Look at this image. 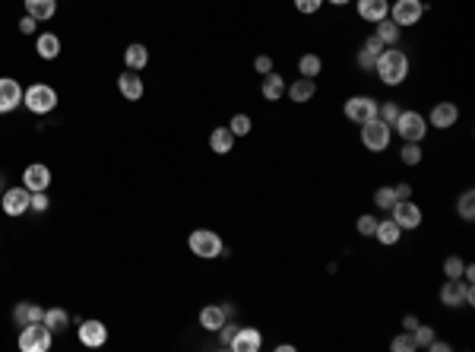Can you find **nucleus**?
Here are the masks:
<instances>
[{
	"instance_id": "obj_1",
	"label": "nucleus",
	"mask_w": 475,
	"mask_h": 352,
	"mask_svg": "<svg viewBox=\"0 0 475 352\" xmlns=\"http://www.w3.org/2000/svg\"><path fill=\"white\" fill-rule=\"evenodd\" d=\"M374 70H377L380 82H386V86H400V82H406L409 76V58L406 51H400V48H384V51L377 54V60H374Z\"/></svg>"
},
{
	"instance_id": "obj_2",
	"label": "nucleus",
	"mask_w": 475,
	"mask_h": 352,
	"mask_svg": "<svg viewBox=\"0 0 475 352\" xmlns=\"http://www.w3.org/2000/svg\"><path fill=\"white\" fill-rule=\"evenodd\" d=\"M51 327L45 321H35V324H26L19 327V349L23 352H48L51 349Z\"/></svg>"
},
{
	"instance_id": "obj_3",
	"label": "nucleus",
	"mask_w": 475,
	"mask_h": 352,
	"mask_svg": "<svg viewBox=\"0 0 475 352\" xmlns=\"http://www.w3.org/2000/svg\"><path fill=\"white\" fill-rule=\"evenodd\" d=\"M187 245H190V251L197 257H203V261H213V257L225 254L222 238H219L213 229H193L190 238H187Z\"/></svg>"
},
{
	"instance_id": "obj_4",
	"label": "nucleus",
	"mask_w": 475,
	"mask_h": 352,
	"mask_svg": "<svg viewBox=\"0 0 475 352\" xmlns=\"http://www.w3.org/2000/svg\"><path fill=\"white\" fill-rule=\"evenodd\" d=\"M23 102L32 114H48L57 105V92H54V86H48V82H32L29 89L23 92Z\"/></svg>"
},
{
	"instance_id": "obj_5",
	"label": "nucleus",
	"mask_w": 475,
	"mask_h": 352,
	"mask_svg": "<svg viewBox=\"0 0 475 352\" xmlns=\"http://www.w3.org/2000/svg\"><path fill=\"white\" fill-rule=\"evenodd\" d=\"M393 127H396V134L402 137V143H422L424 134H428V121L418 112H400Z\"/></svg>"
},
{
	"instance_id": "obj_6",
	"label": "nucleus",
	"mask_w": 475,
	"mask_h": 352,
	"mask_svg": "<svg viewBox=\"0 0 475 352\" xmlns=\"http://www.w3.org/2000/svg\"><path fill=\"white\" fill-rule=\"evenodd\" d=\"M390 137H393V127H390V124H384L380 118L361 124V143H364V150L384 152L386 146H390Z\"/></svg>"
},
{
	"instance_id": "obj_7",
	"label": "nucleus",
	"mask_w": 475,
	"mask_h": 352,
	"mask_svg": "<svg viewBox=\"0 0 475 352\" xmlns=\"http://www.w3.org/2000/svg\"><path fill=\"white\" fill-rule=\"evenodd\" d=\"M475 295H472V283L466 279H447L440 285V305L447 308H460V305H472Z\"/></svg>"
},
{
	"instance_id": "obj_8",
	"label": "nucleus",
	"mask_w": 475,
	"mask_h": 352,
	"mask_svg": "<svg viewBox=\"0 0 475 352\" xmlns=\"http://www.w3.org/2000/svg\"><path fill=\"white\" fill-rule=\"evenodd\" d=\"M346 118L355 121V124H368V121L377 118V98L371 96H352L346 105H342Z\"/></svg>"
},
{
	"instance_id": "obj_9",
	"label": "nucleus",
	"mask_w": 475,
	"mask_h": 352,
	"mask_svg": "<svg viewBox=\"0 0 475 352\" xmlns=\"http://www.w3.org/2000/svg\"><path fill=\"white\" fill-rule=\"evenodd\" d=\"M424 16V0H396L393 7H390V19L396 26H415L418 19Z\"/></svg>"
},
{
	"instance_id": "obj_10",
	"label": "nucleus",
	"mask_w": 475,
	"mask_h": 352,
	"mask_svg": "<svg viewBox=\"0 0 475 352\" xmlns=\"http://www.w3.org/2000/svg\"><path fill=\"white\" fill-rule=\"evenodd\" d=\"M390 213H393V222L400 225V229H406V232H412V229L422 225V210H418V203H412V197H409V200H396Z\"/></svg>"
},
{
	"instance_id": "obj_11",
	"label": "nucleus",
	"mask_w": 475,
	"mask_h": 352,
	"mask_svg": "<svg viewBox=\"0 0 475 352\" xmlns=\"http://www.w3.org/2000/svg\"><path fill=\"white\" fill-rule=\"evenodd\" d=\"M29 200H32L29 188H10L0 197V210L7 213V216H23V213L29 210Z\"/></svg>"
},
{
	"instance_id": "obj_12",
	"label": "nucleus",
	"mask_w": 475,
	"mask_h": 352,
	"mask_svg": "<svg viewBox=\"0 0 475 352\" xmlns=\"http://www.w3.org/2000/svg\"><path fill=\"white\" fill-rule=\"evenodd\" d=\"M23 105V86L13 76H0V114H10Z\"/></svg>"
},
{
	"instance_id": "obj_13",
	"label": "nucleus",
	"mask_w": 475,
	"mask_h": 352,
	"mask_svg": "<svg viewBox=\"0 0 475 352\" xmlns=\"http://www.w3.org/2000/svg\"><path fill=\"white\" fill-rule=\"evenodd\" d=\"M76 337H80L82 346H89V349H98V346L108 343V327L102 321H80V330H76Z\"/></svg>"
},
{
	"instance_id": "obj_14",
	"label": "nucleus",
	"mask_w": 475,
	"mask_h": 352,
	"mask_svg": "<svg viewBox=\"0 0 475 352\" xmlns=\"http://www.w3.org/2000/svg\"><path fill=\"white\" fill-rule=\"evenodd\" d=\"M23 188H29L32 194H35V191H48V188H51V168H48V165H42V162L26 165Z\"/></svg>"
},
{
	"instance_id": "obj_15",
	"label": "nucleus",
	"mask_w": 475,
	"mask_h": 352,
	"mask_svg": "<svg viewBox=\"0 0 475 352\" xmlns=\"http://www.w3.org/2000/svg\"><path fill=\"white\" fill-rule=\"evenodd\" d=\"M260 346H263L260 330H253V327H238V333L231 337L228 349H231V352H257Z\"/></svg>"
},
{
	"instance_id": "obj_16",
	"label": "nucleus",
	"mask_w": 475,
	"mask_h": 352,
	"mask_svg": "<svg viewBox=\"0 0 475 352\" xmlns=\"http://www.w3.org/2000/svg\"><path fill=\"white\" fill-rule=\"evenodd\" d=\"M456 121H460V108H456V102H438V105L431 108V127L447 130V127H453Z\"/></svg>"
},
{
	"instance_id": "obj_17",
	"label": "nucleus",
	"mask_w": 475,
	"mask_h": 352,
	"mask_svg": "<svg viewBox=\"0 0 475 352\" xmlns=\"http://www.w3.org/2000/svg\"><path fill=\"white\" fill-rule=\"evenodd\" d=\"M231 317V308L228 305H206L200 311V327L203 330H213V333H219V327H222L225 321Z\"/></svg>"
},
{
	"instance_id": "obj_18",
	"label": "nucleus",
	"mask_w": 475,
	"mask_h": 352,
	"mask_svg": "<svg viewBox=\"0 0 475 352\" xmlns=\"http://www.w3.org/2000/svg\"><path fill=\"white\" fill-rule=\"evenodd\" d=\"M118 92L127 98V102L143 98V80L136 76V70H124V73L118 76Z\"/></svg>"
},
{
	"instance_id": "obj_19",
	"label": "nucleus",
	"mask_w": 475,
	"mask_h": 352,
	"mask_svg": "<svg viewBox=\"0 0 475 352\" xmlns=\"http://www.w3.org/2000/svg\"><path fill=\"white\" fill-rule=\"evenodd\" d=\"M358 16L364 23H380L390 16V3L386 0H358Z\"/></svg>"
},
{
	"instance_id": "obj_20",
	"label": "nucleus",
	"mask_w": 475,
	"mask_h": 352,
	"mask_svg": "<svg viewBox=\"0 0 475 352\" xmlns=\"http://www.w3.org/2000/svg\"><path fill=\"white\" fill-rule=\"evenodd\" d=\"M285 92H289V98L295 102V105H305V102H311L314 98V92H317V82H314L311 76H298Z\"/></svg>"
},
{
	"instance_id": "obj_21",
	"label": "nucleus",
	"mask_w": 475,
	"mask_h": 352,
	"mask_svg": "<svg viewBox=\"0 0 475 352\" xmlns=\"http://www.w3.org/2000/svg\"><path fill=\"white\" fill-rule=\"evenodd\" d=\"M42 317H45V308L32 305V301H19V305L13 308V321H16V327L35 324V321H42Z\"/></svg>"
},
{
	"instance_id": "obj_22",
	"label": "nucleus",
	"mask_w": 475,
	"mask_h": 352,
	"mask_svg": "<svg viewBox=\"0 0 475 352\" xmlns=\"http://www.w3.org/2000/svg\"><path fill=\"white\" fill-rule=\"evenodd\" d=\"M231 146H235V134H231L228 127H215L213 134H209V150H213L215 156H228Z\"/></svg>"
},
{
	"instance_id": "obj_23",
	"label": "nucleus",
	"mask_w": 475,
	"mask_h": 352,
	"mask_svg": "<svg viewBox=\"0 0 475 352\" xmlns=\"http://www.w3.org/2000/svg\"><path fill=\"white\" fill-rule=\"evenodd\" d=\"M57 13V0H26V16H32V19H51V16Z\"/></svg>"
},
{
	"instance_id": "obj_24",
	"label": "nucleus",
	"mask_w": 475,
	"mask_h": 352,
	"mask_svg": "<svg viewBox=\"0 0 475 352\" xmlns=\"http://www.w3.org/2000/svg\"><path fill=\"white\" fill-rule=\"evenodd\" d=\"M285 80L279 73H267L263 76V86H260V92H263V98H269V102H279V98L285 96Z\"/></svg>"
},
{
	"instance_id": "obj_25",
	"label": "nucleus",
	"mask_w": 475,
	"mask_h": 352,
	"mask_svg": "<svg viewBox=\"0 0 475 352\" xmlns=\"http://www.w3.org/2000/svg\"><path fill=\"white\" fill-rule=\"evenodd\" d=\"M400 235H402V229L393 222V219H380L377 229H374V238H377L380 245H386V247L396 245V241H400Z\"/></svg>"
},
{
	"instance_id": "obj_26",
	"label": "nucleus",
	"mask_w": 475,
	"mask_h": 352,
	"mask_svg": "<svg viewBox=\"0 0 475 352\" xmlns=\"http://www.w3.org/2000/svg\"><path fill=\"white\" fill-rule=\"evenodd\" d=\"M124 64H127V70H143L149 64V51H146V45H140V42H134V45H127V51H124Z\"/></svg>"
},
{
	"instance_id": "obj_27",
	"label": "nucleus",
	"mask_w": 475,
	"mask_h": 352,
	"mask_svg": "<svg viewBox=\"0 0 475 352\" xmlns=\"http://www.w3.org/2000/svg\"><path fill=\"white\" fill-rule=\"evenodd\" d=\"M35 51H38V58L54 60V58L60 54V38H57V35H51V32H45V35H38Z\"/></svg>"
},
{
	"instance_id": "obj_28",
	"label": "nucleus",
	"mask_w": 475,
	"mask_h": 352,
	"mask_svg": "<svg viewBox=\"0 0 475 352\" xmlns=\"http://www.w3.org/2000/svg\"><path fill=\"white\" fill-rule=\"evenodd\" d=\"M400 32H402V29L393 23V19H380V23H377V32H374V35H377L386 48H393V45H400Z\"/></svg>"
},
{
	"instance_id": "obj_29",
	"label": "nucleus",
	"mask_w": 475,
	"mask_h": 352,
	"mask_svg": "<svg viewBox=\"0 0 475 352\" xmlns=\"http://www.w3.org/2000/svg\"><path fill=\"white\" fill-rule=\"evenodd\" d=\"M42 321L51 327V333H60V330L70 327V315L64 311V308H51V311H45V317H42Z\"/></svg>"
},
{
	"instance_id": "obj_30",
	"label": "nucleus",
	"mask_w": 475,
	"mask_h": 352,
	"mask_svg": "<svg viewBox=\"0 0 475 352\" xmlns=\"http://www.w3.org/2000/svg\"><path fill=\"white\" fill-rule=\"evenodd\" d=\"M320 70H323V60L317 58V54H305V58L298 60V73L301 76H320Z\"/></svg>"
},
{
	"instance_id": "obj_31",
	"label": "nucleus",
	"mask_w": 475,
	"mask_h": 352,
	"mask_svg": "<svg viewBox=\"0 0 475 352\" xmlns=\"http://www.w3.org/2000/svg\"><path fill=\"white\" fill-rule=\"evenodd\" d=\"M456 213H460V219H466V222H472L475 219V191H463L460 203H456Z\"/></svg>"
},
{
	"instance_id": "obj_32",
	"label": "nucleus",
	"mask_w": 475,
	"mask_h": 352,
	"mask_svg": "<svg viewBox=\"0 0 475 352\" xmlns=\"http://www.w3.org/2000/svg\"><path fill=\"white\" fill-rule=\"evenodd\" d=\"M400 112H402V108L396 105V102H384V105H377V118L384 121V124H390V127H393V124H396V118H400Z\"/></svg>"
},
{
	"instance_id": "obj_33",
	"label": "nucleus",
	"mask_w": 475,
	"mask_h": 352,
	"mask_svg": "<svg viewBox=\"0 0 475 352\" xmlns=\"http://www.w3.org/2000/svg\"><path fill=\"white\" fill-rule=\"evenodd\" d=\"M400 159H402V165H418L422 162V146H418V143H402Z\"/></svg>"
},
{
	"instance_id": "obj_34",
	"label": "nucleus",
	"mask_w": 475,
	"mask_h": 352,
	"mask_svg": "<svg viewBox=\"0 0 475 352\" xmlns=\"http://www.w3.org/2000/svg\"><path fill=\"white\" fill-rule=\"evenodd\" d=\"M374 203H377L380 210H393V203H396L393 188H377L374 191Z\"/></svg>"
},
{
	"instance_id": "obj_35",
	"label": "nucleus",
	"mask_w": 475,
	"mask_h": 352,
	"mask_svg": "<svg viewBox=\"0 0 475 352\" xmlns=\"http://www.w3.org/2000/svg\"><path fill=\"white\" fill-rule=\"evenodd\" d=\"M228 130L235 137H247V134H251V118H247V114H235V118H231V124H228Z\"/></svg>"
},
{
	"instance_id": "obj_36",
	"label": "nucleus",
	"mask_w": 475,
	"mask_h": 352,
	"mask_svg": "<svg viewBox=\"0 0 475 352\" xmlns=\"http://www.w3.org/2000/svg\"><path fill=\"white\" fill-rule=\"evenodd\" d=\"M463 267H466V263H463L456 254L447 257V261H444V273H447V279H463Z\"/></svg>"
},
{
	"instance_id": "obj_37",
	"label": "nucleus",
	"mask_w": 475,
	"mask_h": 352,
	"mask_svg": "<svg viewBox=\"0 0 475 352\" xmlns=\"http://www.w3.org/2000/svg\"><path fill=\"white\" fill-rule=\"evenodd\" d=\"M390 349L393 352H412V349H418V343H415L412 333H402V337H396L393 343H390Z\"/></svg>"
},
{
	"instance_id": "obj_38",
	"label": "nucleus",
	"mask_w": 475,
	"mask_h": 352,
	"mask_svg": "<svg viewBox=\"0 0 475 352\" xmlns=\"http://www.w3.org/2000/svg\"><path fill=\"white\" fill-rule=\"evenodd\" d=\"M412 337H415L418 346H424V349H428L431 340H434V327H424V324H418V327L412 330Z\"/></svg>"
},
{
	"instance_id": "obj_39",
	"label": "nucleus",
	"mask_w": 475,
	"mask_h": 352,
	"mask_svg": "<svg viewBox=\"0 0 475 352\" xmlns=\"http://www.w3.org/2000/svg\"><path fill=\"white\" fill-rule=\"evenodd\" d=\"M355 229H358V235H364V238H371L374 229H377V219L364 213V216H358V225H355Z\"/></svg>"
},
{
	"instance_id": "obj_40",
	"label": "nucleus",
	"mask_w": 475,
	"mask_h": 352,
	"mask_svg": "<svg viewBox=\"0 0 475 352\" xmlns=\"http://www.w3.org/2000/svg\"><path fill=\"white\" fill-rule=\"evenodd\" d=\"M48 206H51V200H48V194H45V191H35V194H32V200H29V210H35V213H45Z\"/></svg>"
},
{
	"instance_id": "obj_41",
	"label": "nucleus",
	"mask_w": 475,
	"mask_h": 352,
	"mask_svg": "<svg viewBox=\"0 0 475 352\" xmlns=\"http://www.w3.org/2000/svg\"><path fill=\"white\" fill-rule=\"evenodd\" d=\"M320 7H323V0H295V10H298V13H305V16L317 13Z\"/></svg>"
},
{
	"instance_id": "obj_42",
	"label": "nucleus",
	"mask_w": 475,
	"mask_h": 352,
	"mask_svg": "<svg viewBox=\"0 0 475 352\" xmlns=\"http://www.w3.org/2000/svg\"><path fill=\"white\" fill-rule=\"evenodd\" d=\"M253 70H257V73H273V58H269V54H260V58H253Z\"/></svg>"
},
{
	"instance_id": "obj_43",
	"label": "nucleus",
	"mask_w": 475,
	"mask_h": 352,
	"mask_svg": "<svg viewBox=\"0 0 475 352\" xmlns=\"http://www.w3.org/2000/svg\"><path fill=\"white\" fill-rule=\"evenodd\" d=\"M361 48H364V51H368V54H374V58H377V54L384 51L386 45H384V42H380L377 35H368V38H364V45H361Z\"/></svg>"
},
{
	"instance_id": "obj_44",
	"label": "nucleus",
	"mask_w": 475,
	"mask_h": 352,
	"mask_svg": "<svg viewBox=\"0 0 475 352\" xmlns=\"http://www.w3.org/2000/svg\"><path fill=\"white\" fill-rule=\"evenodd\" d=\"M35 29H38V19H32V16L19 19V32H23V35H35Z\"/></svg>"
},
{
	"instance_id": "obj_45",
	"label": "nucleus",
	"mask_w": 475,
	"mask_h": 352,
	"mask_svg": "<svg viewBox=\"0 0 475 352\" xmlns=\"http://www.w3.org/2000/svg\"><path fill=\"white\" fill-rule=\"evenodd\" d=\"M355 60H358V67H361V70H374V60H377V58H374V54H368V51L361 48Z\"/></svg>"
},
{
	"instance_id": "obj_46",
	"label": "nucleus",
	"mask_w": 475,
	"mask_h": 352,
	"mask_svg": "<svg viewBox=\"0 0 475 352\" xmlns=\"http://www.w3.org/2000/svg\"><path fill=\"white\" fill-rule=\"evenodd\" d=\"M393 194H396V200H409V197H412V188L402 181V184H396V188H393Z\"/></svg>"
},
{
	"instance_id": "obj_47",
	"label": "nucleus",
	"mask_w": 475,
	"mask_h": 352,
	"mask_svg": "<svg viewBox=\"0 0 475 352\" xmlns=\"http://www.w3.org/2000/svg\"><path fill=\"white\" fill-rule=\"evenodd\" d=\"M415 327H418V317L415 315H406V317H402V330H406V333H412Z\"/></svg>"
},
{
	"instance_id": "obj_48",
	"label": "nucleus",
	"mask_w": 475,
	"mask_h": 352,
	"mask_svg": "<svg viewBox=\"0 0 475 352\" xmlns=\"http://www.w3.org/2000/svg\"><path fill=\"white\" fill-rule=\"evenodd\" d=\"M428 349H431V352H450L453 346H450V343H440V340H431Z\"/></svg>"
},
{
	"instance_id": "obj_49",
	"label": "nucleus",
	"mask_w": 475,
	"mask_h": 352,
	"mask_svg": "<svg viewBox=\"0 0 475 352\" xmlns=\"http://www.w3.org/2000/svg\"><path fill=\"white\" fill-rule=\"evenodd\" d=\"M276 352H295V346H292V343H283V346H276Z\"/></svg>"
},
{
	"instance_id": "obj_50",
	"label": "nucleus",
	"mask_w": 475,
	"mask_h": 352,
	"mask_svg": "<svg viewBox=\"0 0 475 352\" xmlns=\"http://www.w3.org/2000/svg\"><path fill=\"white\" fill-rule=\"evenodd\" d=\"M330 3H333V7H346V3H349V0H330Z\"/></svg>"
},
{
	"instance_id": "obj_51",
	"label": "nucleus",
	"mask_w": 475,
	"mask_h": 352,
	"mask_svg": "<svg viewBox=\"0 0 475 352\" xmlns=\"http://www.w3.org/2000/svg\"><path fill=\"white\" fill-rule=\"evenodd\" d=\"M0 191H3V175H0Z\"/></svg>"
}]
</instances>
